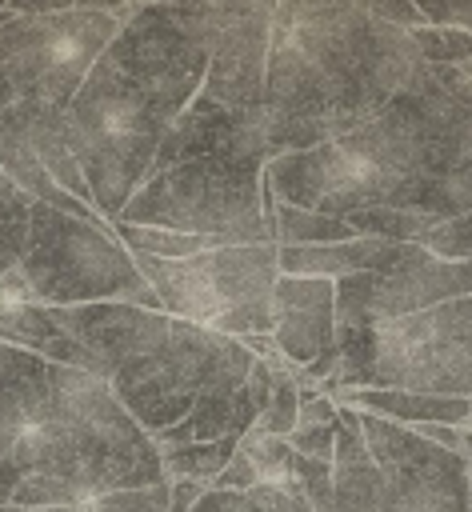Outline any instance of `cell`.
<instances>
[{"label":"cell","mask_w":472,"mask_h":512,"mask_svg":"<svg viewBox=\"0 0 472 512\" xmlns=\"http://www.w3.org/2000/svg\"><path fill=\"white\" fill-rule=\"evenodd\" d=\"M264 180L280 204L340 220L368 208L472 212V64L420 60L376 120L268 160Z\"/></svg>","instance_id":"1"},{"label":"cell","mask_w":472,"mask_h":512,"mask_svg":"<svg viewBox=\"0 0 472 512\" xmlns=\"http://www.w3.org/2000/svg\"><path fill=\"white\" fill-rule=\"evenodd\" d=\"M416 64L412 32L376 20L364 4H276L260 104L272 160L376 120Z\"/></svg>","instance_id":"2"},{"label":"cell","mask_w":472,"mask_h":512,"mask_svg":"<svg viewBox=\"0 0 472 512\" xmlns=\"http://www.w3.org/2000/svg\"><path fill=\"white\" fill-rule=\"evenodd\" d=\"M168 480L156 440L128 416L112 388L80 368L48 372V400L0 464V504L20 512L68 508L120 488Z\"/></svg>","instance_id":"3"},{"label":"cell","mask_w":472,"mask_h":512,"mask_svg":"<svg viewBox=\"0 0 472 512\" xmlns=\"http://www.w3.org/2000/svg\"><path fill=\"white\" fill-rule=\"evenodd\" d=\"M64 336L92 356V376L112 388L128 416L160 436L176 428L232 352V336L140 304L52 308Z\"/></svg>","instance_id":"4"},{"label":"cell","mask_w":472,"mask_h":512,"mask_svg":"<svg viewBox=\"0 0 472 512\" xmlns=\"http://www.w3.org/2000/svg\"><path fill=\"white\" fill-rule=\"evenodd\" d=\"M336 372L320 392L336 404L356 388L472 400V296L428 312L336 332Z\"/></svg>","instance_id":"5"},{"label":"cell","mask_w":472,"mask_h":512,"mask_svg":"<svg viewBox=\"0 0 472 512\" xmlns=\"http://www.w3.org/2000/svg\"><path fill=\"white\" fill-rule=\"evenodd\" d=\"M64 124L68 148L92 192V208L104 224H112L148 180L176 116L132 76H124L108 56H100L72 96Z\"/></svg>","instance_id":"6"},{"label":"cell","mask_w":472,"mask_h":512,"mask_svg":"<svg viewBox=\"0 0 472 512\" xmlns=\"http://www.w3.org/2000/svg\"><path fill=\"white\" fill-rule=\"evenodd\" d=\"M28 292L44 308L140 304L160 312L136 256L116 240L112 224L80 220L48 204L28 208V248L20 260Z\"/></svg>","instance_id":"7"},{"label":"cell","mask_w":472,"mask_h":512,"mask_svg":"<svg viewBox=\"0 0 472 512\" xmlns=\"http://www.w3.org/2000/svg\"><path fill=\"white\" fill-rule=\"evenodd\" d=\"M136 16V4H84V8H0V72L20 104L68 112L92 64L112 36Z\"/></svg>","instance_id":"8"},{"label":"cell","mask_w":472,"mask_h":512,"mask_svg":"<svg viewBox=\"0 0 472 512\" xmlns=\"http://www.w3.org/2000/svg\"><path fill=\"white\" fill-rule=\"evenodd\" d=\"M136 268L156 292L160 312L232 340L272 336L276 244H220L188 260L136 256Z\"/></svg>","instance_id":"9"},{"label":"cell","mask_w":472,"mask_h":512,"mask_svg":"<svg viewBox=\"0 0 472 512\" xmlns=\"http://www.w3.org/2000/svg\"><path fill=\"white\" fill-rule=\"evenodd\" d=\"M260 172L220 156L184 160L148 176L112 224L168 228L204 236L216 244H272V228L260 204Z\"/></svg>","instance_id":"10"},{"label":"cell","mask_w":472,"mask_h":512,"mask_svg":"<svg viewBox=\"0 0 472 512\" xmlns=\"http://www.w3.org/2000/svg\"><path fill=\"white\" fill-rule=\"evenodd\" d=\"M176 12L208 48V76L200 96L232 112H260L276 4H176Z\"/></svg>","instance_id":"11"},{"label":"cell","mask_w":472,"mask_h":512,"mask_svg":"<svg viewBox=\"0 0 472 512\" xmlns=\"http://www.w3.org/2000/svg\"><path fill=\"white\" fill-rule=\"evenodd\" d=\"M364 444L380 468L376 512H468V460L404 424L360 412Z\"/></svg>","instance_id":"12"},{"label":"cell","mask_w":472,"mask_h":512,"mask_svg":"<svg viewBox=\"0 0 472 512\" xmlns=\"http://www.w3.org/2000/svg\"><path fill=\"white\" fill-rule=\"evenodd\" d=\"M104 56L180 116L204 88L208 48L188 32L176 4H136V16L112 36Z\"/></svg>","instance_id":"13"},{"label":"cell","mask_w":472,"mask_h":512,"mask_svg":"<svg viewBox=\"0 0 472 512\" xmlns=\"http://www.w3.org/2000/svg\"><path fill=\"white\" fill-rule=\"evenodd\" d=\"M336 284V332L344 328H364L412 312H428L452 300L472 296V260L464 264H444L428 256L416 268L404 272H368V276H344Z\"/></svg>","instance_id":"14"},{"label":"cell","mask_w":472,"mask_h":512,"mask_svg":"<svg viewBox=\"0 0 472 512\" xmlns=\"http://www.w3.org/2000/svg\"><path fill=\"white\" fill-rule=\"evenodd\" d=\"M200 156H220V160H232V164L264 168L272 160V152H268L260 112H232V108H220V104L196 96L176 116V124L168 128L148 176H156L164 168H176L184 160H200Z\"/></svg>","instance_id":"15"},{"label":"cell","mask_w":472,"mask_h":512,"mask_svg":"<svg viewBox=\"0 0 472 512\" xmlns=\"http://www.w3.org/2000/svg\"><path fill=\"white\" fill-rule=\"evenodd\" d=\"M272 344L292 368L336 352V284L316 276H280L272 288Z\"/></svg>","instance_id":"16"},{"label":"cell","mask_w":472,"mask_h":512,"mask_svg":"<svg viewBox=\"0 0 472 512\" xmlns=\"http://www.w3.org/2000/svg\"><path fill=\"white\" fill-rule=\"evenodd\" d=\"M48 372V360L0 344V464L20 448V440L36 424L48 400Z\"/></svg>","instance_id":"17"},{"label":"cell","mask_w":472,"mask_h":512,"mask_svg":"<svg viewBox=\"0 0 472 512\" xmlns=\"http://www.w3.org/2000/svg\"><path fill=\"white\" fill-rule=\"evenodd\" d=\"M380 468L364 444L360 412L336 404V452H332V512H376Z\"/></svg>","instance_id":"18"},{"label":"cell","mask_w":472,"mask_h":512,"mask_svg":"<svg viewBox=\"0 0 472 512\" xmlns=\"http://www.w3.org/2000/svg\"><path fill=\"white\" fill-rule=\"evenodd\" d=\"M336 404H348L356 412H368L404 428H420V424L468 428V412H472V400H460V396H424V392H396V388H356V392H344Z\"/></svg>","instance_id":"19"},{"label":"cell","mask_w":472,"mask_h":512,"mask_svg":"<svg viewBox=\"0 0 472 512\" xmlns=\"http://www.w3.org/2000/svg\"><path fill=\"white\" fill-rule=\"evenodd\" d=\"M264 216H268L276 248H324V244L356 240L348 220L324 216V212H308V208H292V204H280V200Z\"/></svg>","instance_id":"20"},{"label":"cell","mask_w":472,"mask_h":512,"mask_svg":"<svg viewBox=\"0 0 472 512\" xmlns=\"http://www.w3.org/2000/svg\"><path fill=\"white\" fill-rule=\"evenodd\" d=\"M240 436H220V440H200V444H168L160 448V464L168 480H200L212 488V480L228 468L236 456Z\"/></svg>","instance_id":"21"},{"label":"cell","mask_w":472,"mask_h":512,"mask_svg":"<svg viewBox=\"0 0 472 512\" xmlns=\"http://www.w3.org/2000/svg\"><path fill=\"white\" fill-rule=\"evenodd\" d=\"M268 364H272V372H276V380H272V400H268V408L260 412V420L248 428V436H252V440H288L292 428H296L300 380H296V368H292L288 360H280V352L268 356Z\"/></svg>","instance_id":"22"},{"label":"cell","mask_w":472,"mask_h":512,"mask_svg":"<svg viewBox=\"0 0 472 512\" xmlns=\"http://www.w3.org/2000/svg\"><path fill=\"white\" fill-rule=\"evenodd\" d=\"M116 240L132 252V256H152V260H188L200 256L208 248H220L216 240L204 236H184V232H168V228H140V224H112Z\"/></svg>","instance_id":"23"},{"label":"cell","mask_w":472,"mask_h":512,"mask_svg":"<svg viewBox=\"0 0 472 512\" xmlns=\"http://www.w3.org/2000/svg\"><path fill=\"white\" fill-rule=\"evenodd\" d=\"M40 512H168V480H160L152 488H120V492L92 496L84 504L40 508Z\"/></svg>","instance_id":"24"},{"label":"cell","mask_w":472,"mask_h":512,"mask_svg":"<svg viewBox=\"0 0 472 512\" xmlns=\"http://www.w3.org/2000/svg\"><path fill=\"white\" fill-rule=\"evenodd\" d=\"M416 244H420L428 256L444 260V264H464V260H472V212L432 224Z\"/></svg>","instance_id":"25"},{"label":"cell","mask_w":472,"mask_h":512,"mask_svg":"<svg viewBox=\"0 0 472 512\" xmlns=\"http://www.w3.org/2000/svg\"><path fill=\"white\" fill-rule=\"evenodd\" d=\"M240 452L252 460V468H256V488L260 484H284V480H292V460H296V452H292V444L288 440H252V436H244L240 440Z\"/></svg>","instance_id":"26"},{"label":"cell","mask_w":472,"mask_h":512,"mask_svg":"<svg viewBox=\"0 0 472 512\" xmlns=\"http://www.w3.org/2000/svg\"><path fill=\"white\" fill-rule=\"evenodd\" d=\"M292 480L312 504V512H332V460H312L296 456L292 460Z\"/></svg>","instance_id":"27"},{"label":"cell","mask_w":472,"mask_h":512,"mask_svg":"<svg viewBox=\"0 0 472 512\" xmlns=\"http://www.w3.org/2000/svg\"><path fill=\"white\" fill-rule=\"evenodd\" d=\"M28 248V216H4L0 220V280L20 268Z\"/></svg>","instance_id":"28"},{"label":"cell","mask_w":472,"mask_h":512,"mask_svg":"<svg viewBox=\"0 0 472 512\" xmlns=\"http://www.w3.org/2000/svg\"><path fill=\"white\" fill-rule=\"evenodd\" d=\"M288 444H292L296 456L332 460V452H336V420L332 424H316V428H292Z\"/></svg>","instance_id":"29"},{"label":"cell","mask_w":472,"mask_h":512,"mask_svg":"<svg viewBox=\"0 0 472 512\" xmlns=\"http://www.w3.org/2000/svg\"><path fill=\"white\" fill-rule=\"evenodd\" d=\"M364 8H368L376 20L392 24V28H404V32L424 28V16H420V8H416L412 0H364Z\"/></svg>","instance_id":"30"},{"label":"cell","mask_w":472,"mask_h":512,"mask_svg":"<svg viewBox=\"0 0 472 512\" xmlns=\"http://www.w3.org/2000/svg\"><path fill=\"white\" fill-rule=\"evenodd\" d=\"M336 420V404L312 388V384H300V408H296V428H316V424H332Z\"/></svg>","instance_id":"31"},{"label":"cell","mask_w":472,"mask_h":512,"mask_svg":"<svg viewBox=\"0 0 472 512\" xmlns=\"http://www.w3.org/2000/svg\"><path fill=\"white\" fill-rule=\"evenodd\" d=\"M192 512H264L260 504H256V496L252 492H224V488H208L200 500H196V508Z\"/></svg>","instance_id":"32"},{"label":"cell","mask_w":472,"mask_h":512,"mask_svg":"<svg viewBox=\"0 0 472 512\" xmlns=\"http://www.w3.org/2000/svg\"><path fill=\"white\" fill-rule=\"evenodd\" d=\"M204 492H208V484H200V480H168V512H192Z\"/></svg>","instance_id":"33"},{"label":"cell","mask_w":472,"mask_h":512,"mask_svg":"<svg viewBox=\"0 0 472 512\" xmlns=\"http://www.w3.org/2000/svg\"><path fill=\"white\" fill-rule=\"evenodd\" d=\"M28 208H32V200L0 172V220H4V216H28Z\"/></svg>","instance_id":"34"},{"label":"cell","mask_w":472,"mask_h":512,"mask_svg":"<svg viewBox=\"0 0 472 512\" xmlns=\"http://www.w3.org/2000/svg\"><path fill=\"white\" fill-rule=\"evenodd\" d=\"M460 456H464L468 468H472V428H464V448H460Z\"/></svg>","instance_id":"35"},{"label":"cell","mask_w":472,"mask_h":512,"mask_svg":"<svg viewBox=\"0 0 472 512\" xmlns=\"http://www.w3.org/2000/svg\"><path fill=\"white\" fill-rule=\"evenodd\" d=\"M256 504H260V508H264V512H288V508H284V504H272V500H256Z\"/></svg>","instance_id":"36"},{"label":"cell","mask_w":472,"mask_h":512,"mask_svg":"<svg viewBox=\"0 0 472 512\" xmlns=\"http://www.w3.org/2000/svg\"><path fill=\"white\" fill-rule=\"evenodd\" d=\"M468 512H472V476H468Z\"/></svg>","instance_id":"37"},{"label":"cell","mask_w":472,"mask_h":512,"mask_svg":"<svg viewBox=\"0 0 472 512\" xmlns=\"http://www.w3.org/2000/svg\"><path fill=\"white\" fill-rule=\"evenodd\" d=\"M468 428H472V412H468Z\"/></svg>","instance_id":"38"},{"label":"cell","mask_w":472,"mask_h":512,"mask_svg":"<svg viewBox=\"0 0 472 512\" xmlns=\"http://www.w3.org/2000/svg\"><path fill=\"white\" fill-rule=\"evenodd\" d=\"M0 8H4V4H0Z\"/></svg>","instance_id":"39"}]
</instances>
